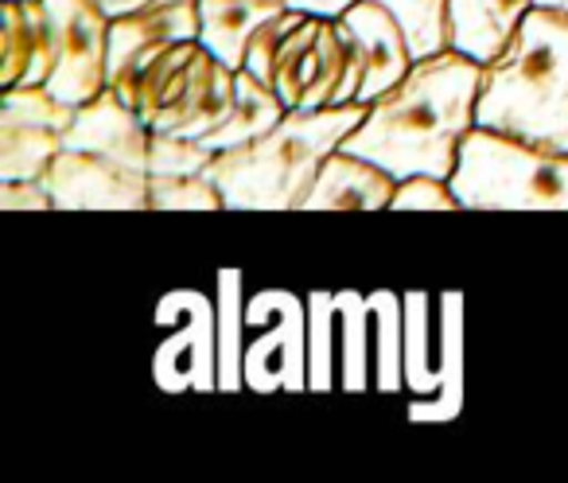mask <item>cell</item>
Here are the masks:
<instances>
[{
    "label": "cell",
    "mask_w": 568,
    "mask_h": 483,
    "mask_svg": "<svg viewBox=\"0 0 568 483\" xmlns=\"http://www.w3.org/2000/svg\"><path fill=\"white\" fill-rule=\"evenodd\" d=\"M483 87V63L456 48L417 59L413 71L389 94L371 102L366 121L343 141V149L378 168L405 175L452 180L459 144L475 129V102Z\"/></svg>",
    "instance_id": "obj_1"
},
{
    "label": "cell",
    "mask_w": 568,
    "mask_h": 483,
    "mask_svg": "<svg viewBox=\"0 0 568 483\" xmlns=\"http://www.w3.org/2000/svg\"><path fill=\"white\" fill-rule=\"evenodd\" d=\"M475 125L568 152V12H526L514 40L483 63Z\"/></svg>",
    "instance_id": "obj_2"
},
{
    "label": "cell",
    "mask_w": 568,
    "mask_h": 483,
    "mask_svg": "<svg viewBox=\"0 0 568 483\" xmlns=\"http://www.w3.org/2000/svg\"><path fill=\"white\" fill-rule=\"evenodd\" d=\"M366 113H371L366 102L288 110L281 125L268 129L265 137L219 152L206 175L226 195V211H296L320 164L335 149H343Z\"/></svg>",
    "instance_id": "obj_3"
},
{
    "label": "cell",
    "mask_w": 568,
    "mask_h": 483,
    "mask_svg": "<svg viewBox=\"0 0 568 483\" xmlns=\"http://www.w3.org/2000/svg\"><path fill=\"white\" fill-rule=\"evenodd\" d=\"M452 191L464 211H568V152L475 125L459 144Z\"/></svg>",
    "instance_id": "obj_4"
},
{
    "label": "cell",
    "mask_w": 568,
    "mask_h": 483,
    "mask_svg": "<svg viewBox=\"0 0 568 483\" xmlns=\"http://www.w3.org/2000/svg\"><path fill=\"white\" fill-rule=\"evenodd\" d=\"M245 328H261L242 355L245 386L308 390V301L288 289H261L245 301Z\"/></svg>",
    "instance_id": "obj_5"
},
{
    "label": "cell",
    "mask_w": 568,
    "mask_h": 483,
    "mask_svg": "<svg viewBox=\"0 0 568 483\" xmlns=\"http://www.w3.org/2000/svg\"><path fill=\"white\" fill-rule=\"evenodd\" d=\"M55 40L48 90L67 105H87L110 87V24L98 0H43Z\"/></svg>",
    "instance_id": "obj_6"
},
{
    "label": "cell",
    "mask_w": 568,
    "mask_h": 483,
    "mask_svg": "<svg viewBox=\"0 0 568 483\" xmlns=\"http://www.w3.org/2000/svg\"><path fill=\"white\" fill-rule=\"evenodd\" d=\"M347 71L351 40L343 24L327 17H308L276 56L273 90L288 110H324V105H339Z\"/></svg>",
    "instance_id": "obj_7"
},
{
    "label": "cell",
    "mask_w": 568,
    "mask_h": 483,
    "mask_svg": "<svg viewBox=\"0 0 568 483\" xmlns=\"http://www.w3.org/2000/svg\"><path fill=\"white\" fill-rule=\"evenodd\" d=\"M156 328H175L152 363L160 386L219 390V304L199 289H175L160 301Z\"/></svg>",
    "instance_id": "obj_8"
},
{
    "label": "cell",
    "mask_w": 568,
    "mask_h": 483,
    "mask_svg": "<svg viewBox=\"0 0 568 483\" xmlns=\"http://www.w3.org/2000/svg\"><path fill=\"white\" fill-rule=\"evenodd\" d=\"M339 24L351 40V71L339 90V105L378 102L417 63L409 40H405V28L397 24L394 12L374 4V0H355L339 17Z\"/></svg>",
    "instance_id": "obj_9"
},
{
    "label": "cell",
    "mask_w": 568,
    "mask_h": 483,
    "mask_svg": "<svg viewBox=\"0 0 568 483\" xmlns=\"http://www.w3.org/2000/svg\"><path fill=\"white\" fill-rule=\"evenodd\" d=\"M199 0H156L110 24V90L136 110V79L168 43L199 40Z\"/></svg>",
    "instance_id": "obj_10"
},
{
    "label": "cell",
    "mask_w": 568,
    "mask_h": 483,
    "mask_svg": "<svg viewBox=\"0 0 568 483\" xmlns=\"http://www.w3.org/2000/svg\"><path fill=\"white\" fill-rule=\"evenodd\" d=\"M43 180L55 195V211H152L144 168L87 149L63 144Z\"/></svg>",
    "instance_id": "obj_11"
},
{
    "label": "cell",
    "mask_w": 568,
    "mask_h": 483,
    "mask_svg": "<svg viewBox=\"0 0 568 483\" xmlns=\"http://www.w3.org/2000/svg\"><path fill=\"white\" fill-rule=\"evenodd\" d=\"M149 141L152 129L141 118V110L125 102L118 90L105 87L94 102L79 105L71 129H67V149H87L98 157H113L121 164H133L149 172Z\"/></svg>",
    "instance_id": "obj_12"
},
{
    "label": "cell",
    "mask_w": 568,
    "mask_h": 483,
    "mask_svg": "<svg viewBox=\"0 0 568 483\" xmlns=\"http://www.w3.org/2000/svg\"><path fill=\"white\" fill-rule=\"evenodd\" d=\"M397 195V175L363 160L347 149H335L320 164L308 195L296 211H386Z\"/></svg>",
    "instance_id": "obj_13"
},
{
    "label": "cell",
    "mask_w": 568,
    "mask_h": 483,
    "mask_svg": "<svg viewBox=\"0 0 568 483\" xmlns=\"http://www.w3.org/2000/svg\"><path fill=\"white\" fill-rule=\"evenodd\" d=\"M234 94H237V71H230L222 59H214L211 51L203 48L195 56L191 82H187V90H183V98L168 105V110H160L156 118H152V129L203 141L206 133H214V129L230 118Z\"/></svg>",
    "instance_id": "obj_14"
},
{
    "label": "cell",
    "mask_w": 568,
    "mask_h": 483,
    "mask_svg": "<svg viewBox=\"0 0 568 483\" xmlns=\"http://www.w3.org/2000/svg\"><path fill=\"white\" fill-rule=\"evenodd\" d=\"M4 24V63H0V90L9 87H48L55 67V40L43 0H0Z\"/></svg>",
    "instance_id": "obj_15"
},
{
    "label": "cell",
    "mask_w": 568,
    "mask_h": 483,
    "mask_svg": "<svg viewBox=\"0 0 568 483\" xmlns=\"http://www.w3.org/2000/svg\"><path fill=\"white\" fill-rule=\"evenodd\" d=\"M534 0H448L452 48L471 56L475 63H490L514 40Z\"/></svg>",
    "instance_id": "obj_16"
},
{
    "label": "cell",
    "mask_w": 568,
    "mask_h": 483,
    "mask_svg": "<svg viewBox=\"0 0 568 483\" xmlns=\"http://www.w3.org/2000/svg\"><path fill=\"white\" fill-rule=\"evenodd\" d=\"M281 12H288L284 0H199V20H203L199 43L230 71H242L253 32Z\"/></svg>",
    "instance_id": "obj_17"
},
{
    "label": "cell",
    "mask_w": 568,
    "mask_h": 483,
    "mask_svg": "<svg viewBox=\"0 0 568 483\" xmlns=\"http://www.w3.org/2000/svg\"><path fill=\"white\" fill-rule=\"evenodd\" d=\"M440 374L444 386L433 402L417 398L409 405L413 421H452L464 410V296L456 289L440 296Z\"/></svg>",
    "instance_id": "obj_18"
},
{
    "label": "cell",
    "mask_w": 568,
    "mask_h": 483,
    "mask_svg": "<svg viewBox=\"0 0 568 483\" xmlns=\"http://www.w3.org/2000/svg\"><path fill=\"white\" fill-rule=\"evenodd\" d=\"M288 113V105L281 102L268 82L253 79L250 71H237V94H234V110L222 121L214 133L203 137V144H211L214 152L237 149V144H250L257 137H265L268 129L281 125V118Z\"/></svg>",
    "instance_id": "obj_19"
},
{
    "label": "cell",
    "mask_w": 568,
    "mask_h": 483,
    "mask_svg": "<svg viewBox=\"0 0 568 483\" xmlns=\"http://www.w3.org/2000/svg\"><path fill=\"white\" fill-rule=\"evenodd\" d=\"M366 304L374 320V390L397 394L405 386V296L378 289Z\"/></svg>",
    "instance_id": "obj_20"
},
{
    "label": "cell",
    "mask_w": 568,
    "mask_h": 483,
    "mask_svg": "<svg viewBox=\"0 0 568 483\" xmlns=\"http://www.w3.org/2000/svg\"><path fill=\"white\" fill-rule=\"evenodd\" d=\"M199 51H203L199 40L168 43V48L141 71V79H136V110H141V118L149 121V129L160 110H168V105L183 98Z\"/></svg>",
    "instance_id": "obj_21"
},
{
    "label": "cell",
    "mask_w": 568,
    "mask_h": 483,
    "mask_svg": "<svg viewBox=\"0 0 568 483\" xmlns=\"http://www.w3.org/2000/svg\"><path fill=\"white\" fill-rule=\"evenodd\" d=\"M63 137L48 125L0 121V180H43L51 160L63 152Z\"/></svg>",
    "instance_id": "obj_22"
},
{
    "label": "cell",
    "mask_w": 568,
    "mask_h": 483,
    "mask_svg": "<svg viewBox=\"0 0 568 483\" xmlns=\"http://www.w3.org/2000/svg\"><path fill=\"white\" fill-rule=\"evenodd\" d=\"M245 278L242 270L219 273V390H242V355H245Z\"/></svg>",
    "instance_id": "obj_23"
},
{
    "label": "cell",
    "mask_w": 568,
    "mask_h": 483,
    "mask_svg": "<svg viewBox=\"0 0 568 483\" xmlns=\"http://www.w3.org/2000/svg\"><path fill=\"white\" fill-rule=\"evenodd\" d=\"M335 309H339V340H343V359H339V379L343 390L358 394L371 386V304L355 289L335 293Z\"/></svg>",
    "instance_id": "obj_24"
},
{
    "label": "cell",
    "mask_w": 568,
    "mask_h": 483,
    "mask_svg": "<svg viewBox=\"0 0 568 483\" xmlns=\"http://www.w3.org/2000/svg\"><path fill=\"white\" fill-rule=\"evenodd\" d=\"M428 359H433V296L405 293V386L417 390L420 398L444 386L440 366Z\"/></svg>",
    "instance_id": "obj_25"
},
{
    "label": "cell",
    "mask_w": 568,
    "mask_h": 483,
    "mask_svg": "<svg viewBox=\"0 0 568 483\" xmlns=\"http://www.w3.org/2000/svg\"><path fill=\"white\" fill-rule=\"evenodd\" d=\"M382 9H389L397 17V24L405 28L413 59L440 56L444 48H452V17L448 0H374Z\"/></svg>",
    "instance_id": "obj_26"
},
{
    "label": "cell",
    "mask_w": 568,
    "mask_h": 483,
    "mask_svg": "<svg viewBox=\"0 0 568 483\" xmlns=\"http://www.w3.org/2000/svg\"><path fill=\"white\" fill-rule=\"evenodd\" d=\"M335 293H308V390H332L335 386Z\"/></svg>",
    "instance_id": "obj_27"
},
{
    "label": "cell",
    "mask_w": 568,
    "mask_h": 483,
    "mask_svg": "<svg viewBox=\"0 0 568 483\" xmlns=\"http://www.w3.org/2000/svg\"><path fill=\"white\" fill-rule=\"evenodd\" d=\"M79 113V105H67L48 87H9L0 94V121H20V125H48L67 133Z\"/></svg>",
    "instance_id": "obj_28"
},
{
    "label": "cell",
    "mask_w": 568,
    "mask_h": 483,
    "mask_svg": "<svg viewBox=\"0 0 568 483\" xmlns=\"http://www.w3.org/2000/svg\"><path fill=\"white\" fill-rule=\"evenodd\" d=\"M152 211H222L226 195L206 172L195 175H149Z\"/></svg>",
    "instance_id": "obj_29"
},
{
    "label": "cell",
    "mask_w": 568,
    "mask_h": 483,
    "mask_svg": "<svg viewBox=\"0 0 568 483\" xmlns=\"http://www.w3.org/2000/svg\"><path fill=\"white\" fill-rule=\"evenodd\" d=\"M214 157H219V152H214L211 144L152 129L149 175H195V172H206V168L214 164Z\"/></svg>",
    "instance_id": "obj_30"
},
{
    "label": "cell",
    "mask_w": 568,
    "mask_h": 483,
    "mask_svg": "<svg viewBox=\"0 0 568 483\" xmlns=\"http://www.w3.org/2000/svg\"><path fill=\"white\" fill-rule=\"evenodd\" d=\"M308 20V12H281V17H273V20H265V24L253 32V40H250V48H245V67L242 71H250L253 79H261V82H268L273 87V74H276V56H281V48H284V40L296 32V28Z\"/></svg>",
    "instance_id": "obj_31"
},
{
    "label": "cell",
    "mask_w": 568,
    "mask_h": 483,
    "mask_svg": "<svg viewBox=\"0 0 568 483\" xmlns=\"http://www.w3.org/2000/svg\"><path fill=\"white\" fill-rule=\"evenodd\" d=\"M394 211H464L459 195L452 191V180L440 175H405L397 180Z\"/></svg>",
    "instance_id": "obj_32"
},
{
    "label": "cell",
    "mask_w": 568,
    "mask_h": 483,
    "mask_svg": "<svg viewBox=\"0 0 568 483\" xmlns=\"http://www.w3.org/2000/svg\"><path fill=\"white\" fill-rule=\"evenodd\" d=\"M0 211H55L48 180H0Z\"/></svg>",
    "instance_id": "obj_33"
},
{
    "label": "cell",
    "mask_w": 568,
    "mask_h": 483,
    "mask_svg": "<svg viewBox=\"0 0 568 483\" xmlns=\"http://www.w3.org/2000/svg\"><path fill=\"white\" fill-rule=\"evenodd\" d=\"M351 4H355V0H284V9L308 12V17H327V20H339Z\"/></svg>",
    "instance_id": "obj_34"
},
{
    "label": "cell",
    "mask_w": 568,
    "mask_h": 483,
    "mask_svg": "<svg viewBox=\"0 0 568 483\" xmlns=\"http://www.w3.org/2000/svg\"><path fill=\"white\" fill-rule=\"evenodd\" d=\"M110 17H129V12H136V9H144V4H156V0H98Z\"/></svg>",
    "instance_id": "obj_35"
},
{
    "label": "cell",
    "mask_w": 568,
    "mask_h": 483,
    "mask_svg": "<svg viewBox=\"0 0 568 483\" xmlns=\"http://www.w3.org/2000/svg\"><path fill=\"white\" fill-rule=\"evenodd\" d=\"M534 4H541V9H565L568 12V0H534Z\"/></svg>",
    "instance_id": "obj_36"
}]
</instances>
